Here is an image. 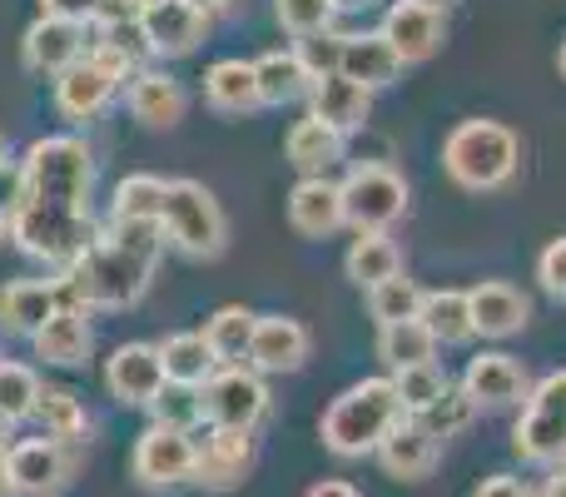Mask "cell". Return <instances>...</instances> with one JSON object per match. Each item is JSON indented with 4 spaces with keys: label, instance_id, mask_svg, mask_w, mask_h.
Returning a JSON list of instances; mask_svg holds the SVG:
<instances>
[{
    "label": "cell",
    "instance_id": "cell-1",
    "mask_svg": "<svg viewBox=\"0 0 566 497\" xmlns=\"http://www.w3.org/2000/svg\"><path fill=\"white\" fill-rule=\"evenodd\" d=\"M402 418H408V413H402L392 379H363L328 403L318 433H323V448L328 453H338V458H363V453H378V443L388 438Z\"/></svg>",
    "mask_w": 566,
    "mask_h": 497
},
{
    "label": "cell",
    "instance_id": "cell-2",
    "mask_svg": "<svg viewBox=\"0 0 566 497\" xmlns=\"http://www.w3.org/2000/svg\"><path fill=\"white\" fill-rule=\"evenodd\" d=\"M149 273L155 263L135 259L129 249H119L109 235H95V245L80 253L75 269H65L60 279V293L65 303H80V309H129V303L145 299Z\"/></svg>",
    "mask_w": 566,
    "mask_h": 497
},
{
    "label": "cell",
    "instance_id": "cell-3",
    "mask_svg": "<svg viewBox=\"0 0 566 497\" xmlns=\"http://www.w3.org/2000/svg\"><path fill=\"white\" fill-rule=\"evenodd\" d=\"M522 165V139L497 120H462L442 145V169L452 185L472 189V195H492V189L512 185Z\"/></svg>",
    "mask_w": 566,
    "mask_h": 497
},
{
    "label": "cell",
    "instance_id": "cell-4",
    "mask_svg": "<svg viewBox=\"0 0 566 497\" xmlns=\"http://www.w3.org/2000/svg\"><path fill=\"white\" fill-rule=\"evenodd\" d=\"M25 199L55 209L90 215V189H95V155L80 135H45L25 149Z\"/></svg>",
    "mask_w": 566,
    "mask_h": 497
},
{
    "label": "cell",
    "instance_id": "cell-5",
    "mask_svg": "<svg viewBox=\"0 0 566 497\" xmlns=\"http://www.w3.org/2000/svg\"><path fill=\"white\" fill-rule=\"evenodd\" d=\"M10 239H15L20 253H30V259L55 263V269H75L80 253L95 245V229H90V215L25 199V205L10 215Z\"/></svg>",
    "mask_w": 566,
    "mask_h": 497
},
{
    "label": "cell",
    "instance_id": "cell-6",
    "mask_svg": "<svg viewBox=\"0 0 566 497\" xmlns=\"http://www.w3.org/2000/svg\"><path fill=\"white\" fill-rule=\"evenodd\" d=\"M159 225H165V245H175L189 259H219L229 245L224 209H219V199L199 179H169V199Z\"/></svg>",
    "mask_w": 566,
    "mask_h": 497
},
{
    "label": "cell",
    "instance_id": "cell-7",
    "mask_svg": "<svg viewBox=\"0 0 566 497\" xmlns=\"http://www.w3.org/2000/svg\"><path fill=\"white\" fill-rule=\"evenodd\" d=\"M512 448L532 468H562L566 463V369L532 383L522 418L512 428Z\"/></svg>",
    "mask_w": 566,
    "mask_h": 497
},
{
    "label": "cell",
    "instance_id": "cell-8",
    "mask_svg": "<svg viewBox=\"0 0 566 497\" xmlns=\"http://www.w3.org/2000/svg\"><path fill=\"white\" fill-rule=\"evenodd\" d=\"M338 189H343V225H353L358 235H388L408 215V185L388 165H353Z\"/></svg>",
    "mask_w": 566,
    "mask_h": 497
},
{
    "label": "cell",
    "instance_id": "cell-9",
    "mask_svg": "<svg viewBox=\"0 0 566 497\" xmlns=\"http://www.w3.org/2000/svg\"><path fill=\"white\" fill-rule=\"evenodd\" d=\"M129 75H135V70H129L115 50L90 45L85 60H75L65 75H55V110L65 120H75V125L80 120H95L99 110L115 100V90L125 85Z\"/></svg>",
    "mask_w": 566,
    "mask_h": 497
},
{
    "label": "cell",
    "instance_id": "cell-10",
    "mask_svg": "<svg viewBox=\"0 0 566 497\" xmlns=\"http://www.w3.org/2000/svg\"><path fill=\"white\" fill-rule=\"evenodd\" d=\"M205 403V423L209 428H234V433H254L259 418L269 413V389L264 373L244 369V363H224L214 379L199 389Z\"/></svg>",
    "mask_w": 566,
    "mask_h": 497
},
{
    "label": "cell",
    "instance_id": "cell-11",
    "mask_svg": "<svg viewBox=\"0 0 566 497\" xmlns=\"http://www.w3.org/2000/svg\"><path fill=\"white\" fill-rule=\"evenodd\" d=\"M129 473H135L145 488H179V483H195V433L149 423V428L139 433L135 453H129Z\"/></svg>",
    "mask_w": 566,
    "mask_h": 497
},
{
    "label": "cell",
    "instance_id": "cell-12",
    "mask_svg": "<svg viewBox=\"0 0 566 497\" xmlns=\"http://www.w3.org/2000/svg\"><path fill=\"white\" fill-rule=\"evenodd\" d=\"M105 389L125 408H149L165 393V363L155 343H119L105 363Z\"/></svg>",
    "mask_w": 566,
    "mask_h": 497
},
{
    "label": "cell",
    "instance_id": "cell-13",
    "mask_svg": "<svg viewBox=\"0 0 566 497\" xmlns=\"http://www.w3.org/2000/svg\"><path fill=\"white\" fill-rule=\"evenodd\" d=\"M6 458H10V488L20 497H55L70 483V473H75L65 443H55V438L10 443Z\"/></svg>",
    "mask_w": 566,
    "mask_h": 497
},
{
    "label": "cell",
    "instance_id": "cell-14",
    "mask_svg": "<svg viewBox=\"0 0 566 497\" xmlns=\"http://www.w3.org/2000/svg\"><path fill=\"white\" fill-rule=\"evenodd\" d=\"M20 55L35 75H65L75 60H85V20L40 15L20 40Z\"/></svg>",
    "mask_w": 566,
    "mask_h": 497
},
{
    "label": "cell",
    "instance_id": "cell-15",
    "mask_svg": "<svg viewBox=\"0 0 566 497\" xmlns=\"http://www.w3.org/2000/svg\"><path fill=\"white\" fill-rule=\"evenodd\" d=\"M308 329L289 313H259L249 339V369L254 373H298L308 363Z\"/></svg>",
    "mask_w": 566,
    "mask_h": 497
},
{
    "label": "cell",
    "instance_id": "cell-16",
    "mask_svg": "<svg viewBox=\"0 0 566 497\" xmlns=\"http://www.w3.org/2000/svg\"><path fill=\"white\" fill-rule=\"evenodd\" d=\"M139 25H145L149 50H155V55H165V60L195 55L199 40L209 35V15H205V10H195L189 0H155V6H145Z\"/></svg>",
    "mask_w": 566,
    "mask_h": 497
},
{
    "label": "cell",
    "instance_id": "cell-17",
    "mask_svg": "<svg viewBox=\"0 0 566 497\" xmlns=\"http://www.w3.org/2000/svg\"><path fill=\"white\" fill-rule=\"evenodd\" d=\"M249 468H254V433L209 428L195 443V483H205V488H239Z\"/></svg>",
    "mask_w": 566,
    "mask_h": 497
},
{
    "label": "cell",
    "instance_id": "cell-18",
    "mask_svg": "<svg viewBox=\"0 0 566 497\" xmlns=\"http://www.w3.org/2000/svg\"><path fill=\"white\" fill-rule=\"evenodd\" d=\"M462 389L478 408H512V403H527L532 373L512 353H478L462 373Z\"/></svg>",
    "mask_w": 566,
    "mask_h": 497
},
{
    "label": "cell",
    "instance_id": "cell-19",
    "mask_svg": "<svg viewBox=\"0 0 566 497\" xmlns=\"http://www.w3.org/2000/svg\"><path fill=\"white\" fill-rule=\"evenodd\" d=\"M378 30H382V40L398 50L402 65H422V60H432L442 50V35H448V25H442L438 10H422V6H412V0L388 6V15H382Z\"/></svg>",
    "mask_w": 566,
    "mask_h": 497
},
{
    "label": "cell",
    "instance_id": "cell-20",
    "mask_svg": "<svg viewBox=\"0 0 566 497\" xmlns=\"http://www.w3.org/2000/svg\"><path fill=\"white\" fill-rule=\"evenodd\" d=\"M125 100H129V115L149 130H175L189 110L185 85H179L175 75H165V70H135Z\"/></svg>",
    "mask_w": 566,
    "mask_h": 497
},
{
    "label": "cell",
    "instance_id": "cell-21",
    "mask_svg": "<svg viewBox=\"0 0 566 497\" xmlns=\"http://www.w3.org/2000/svg\"><path fill=\"white\" fill-rule=\"evenodd\" d=\"M60 303H65L60 279H15L0 289V329L20 333V339H35Z\"/></svg>",
    "mask_w": 566,
    "mask_h": 497
},
{
    "label": "cell",
    "instance_id": "cell-22",
    "mask_svg": "<svg viewBox=\"0 0 566 497\" xmlns=\"http://www.w3.org/2000/svg\"><path fill=\"white\" fill-rule=\"evenodd\" d=\"M442 458V443L422 428L418 418H402L388 438L378 443V463L388 468V478H402V483H422Z\"/></svg>",
    "mask_w": 566,
    "mask_h": 497
},
{
    "label": "cell",
    "instance_id": "cell-23",
    "mask_svg": "<svg viewBox=\"0 0 566 497\" xmlns=\"http://www.w3.org/2000/svg\"><path fill=\"white\" fill-rule=\"evenodd\" d=\"M30 343H35V359L75 369V363H85L90 349H95V329H90V313L80 309V303H60Z\"/></svg>",
    "mask_w": 566,
    "mask_h": 497
},
{
    "label": "cell",
    "instance_id": "cell-24",
    "mask_svg": "<svg viewBox=\"0 0 566 497\" xmlns=\"http://www.w3.org/2000/svg\"><path fill=\"white\" fill-rule=\"evenodd\" d=\"M308 115L323 120L328 130H338V135H353V130H363V125H368V115H373V90L353 85L348 75L313 80V90H308Z\"/></svg>",
    "mask_w": 566,
    "mask_h": 497
},
{
    "label": "cell",
    "instance_id": "cell-25",
    "mask_svg": "<svg viewBox=\"0 0 566 497\" xmlns=\"http://www.w3.org/2000/svg\"><path fill=\"white\" fill-rule=\"evenodd\" d=\"M289 225L298 229L303 239H328L343 229V189L323 179H298L289 189Z\"/></svg>",
    "mask_w": 566,
    "mask_h": 497
},
{
    "label": "cell",
    "instance_id": "cell-26",
    "mask_svg": "<svg viewBox=\"0 0 566 497\" xmlns=\"http://www.w3.org/2000/svg\"><path fill=\"white\" fill-rule=\"evenodd\" d=\"M468 303H472V329H478L482 339H512V333H522L532 319L527 293L512 289V283H497V279L468 289Z\"/></svg>",
    "mask_w": 566,
    "mask_h": 497
},
{
    "label": "cell",
    "instance_id": "cell-27",
    "mask_svg": "<svg viewBox=\"0 0 566 497\" xmlns=\"http://www.w3.org/2000/svg\"><path fill=\"white\" fill-rule=\"evenodd\" d=\"M338 75H348L363 90H388L402 75L398 50L382 40V30H358V35H343V65Z\"/></svg>",
    "mask_w": 566,
    "mask_h": 497
},
{
    "label": "cell",
    "instance_id": "cell-28",
    "mask_svg": "<svg viewBox=\"0 0 566 497\" xmlns=\"http://www.w3.org/2000/svg\"><path fill=\"white\" fill-rule=\"evenodd\" d=\"M283 155H289L293 169H303V179H323L333 165L343 159V135L328 130L323 120H293L289 139H283Z\"/></svg>",
    "mask_w": 566,
    "mask_h": 497
},
{
    "label": "cell",
    "instance_id": "cell-29",
    "mask_svg": "<svg viewBox=\"0 0 566 497\" xmlns=\"http://www.w3.org/2000/svg\"><path fill=\"white\" fill-rule=\"evenodd\" d=\"M159 363H165V383H179V389H205V383L224 369L205 333H169V339L159 343Z\"/></svg>",
    "mask_w": 566,
    "mask_h": 497
},
{
    "label": "cell",
    "instance_id": "cell-30",
    "mask_svg": "<svg viewBox=\"0 0 566 497\" xmlns=\"http://www.w3.org/2000/svg\"><path fill=\"white\" fill-rule=\"evenodd\" d=\"M205 100L219 110V115H249L259 110V75L254 60H214L205 75Z\"/></svg>",
    "mask_w": 566,
    "mask_h": 497
},
{
    "label": "cell",
    "instance_id": "cell-31",
    "mask_svg": "<svg viewBox=\"0 0 566 497\" xmlns=\"http://www.w3.org/2000/svg\"><path fill=\"white\" fill-rule=\"evenodd\" d=\"M343 273H348L358 289H378V283L398 279L402 273V249L388 235H358L343 253Z\"/></svg>",
    "mask_w": 566,
    "mask_h": 497
},
{
    "label": "cell",
    "instance_id": "cell-32",
    "mask_svg": "<svg viewBox=\"0 0 566 497\" xmlns=\"http://www.w3.org/2000/svg\"><path fill=\"white\" fill-rule=\"evenodd\" d=\"M418 319L438 343H468L478 333L472 329V303L462 289H422Z\"/></svg>",
    "mask_w": 566,
    "mask_h": 497
},
{
    "label": "cell",
    "instance_id": "cell-33",
    "mask_svg": "<svg viewBox=\"0 0 566 497\" xmlns=\"http://www.w3.org/2000/svg\"><path fill=\"white\" fill-rule=\"evenodd\" d=\"M378 359L388 363V373L422 369V363L438 359V339L422 329V319L388 323V329H378Z\"/></svg>",
    "mask_w": 566,
    "mask_h": 497
},
{
    "label": "cell",
    "instance_id": "cell-34",
    "mask_svg": "<svg viewBox=\"0 0 566 497\" xmlns=\"http://www.w3.org/2000/svg\"><path fill=\"white\" fill-rule=\"evenodd\" d=\"M30 418L40 423V438H55V443H65V448L70 443H85V433H90L85 403H80L70 389H45Z\"/></svg>",
    "mask_w": 566,
    "mask_h": 497
},
{
    "label": "cell",
    "instance_id": "cell-35",
    "mask_svg": "<svg viewBox=\"0 0 566 497\" xmlns=\"http://www.w3.org/2000/svg\"><path fill=\"white\" fill-rule=\"evenodd\" d=\"M254 75H259V100H264V105H293V100H303L313 90V80L303 75L293 50H269V55H259Z\"/></svg>",
    "mask_w": 566,
    "mask_h": 497
},
{
    "label": "cell",
    "instance_id": "cell-36",
    "mask_svg": "<svg viewBox=\"0 0 566 497\" xmlns=\"http://www.w3.org/2000/svg\"><path fill=\"white\" fill-rule=\"evenodd\" d=\"M169 179L159 175H125L115 185V205H109V225H129V219H165Z\"/></svg>",
    "mask_w": 566,
    "mask_h": 497
},
{
    "label": "cell",
    "instance_id": "cell-37",
    "mask_svg": "<svg viewBox=\"0 0 566 497\" xmlns=\"http://www.w3.org/2000/svg\"><path fill=\"white\" fill-rule=\"evenodd\" d=\"M254 323H259L254 309H244V303H224V309H219L214 319L205 323V339H209V349H214V359H219V363L249 359V339H254Z\"/></svg>",
    "mask_w": 566,
    "mask_h": 497
},
{
    "label": "cell",
    "instance_id": "cell-38",
    "mask_svg": "<svg viewBox=\"0 0 566 497\" xmlns=\"http://www.w3.org/2000/svg\"><path fill=\"white\" fill-rule=\"evenodd\" d=\"M392 389H398V403L408 418H422V413L432 408V403L448 393V373L438 369V363H422V369H402V373H388Z\"/></svg>",
    "mask_w": 566,
    "mask_h": 497
},
{
    "label": "cell",
    "instance_id": "cell-39",
    "mask_svg": "<svg viewBox=\"0 0 566 497\" xmlns=\"http://www.w3.org/2000/svg\"><path fill=\"white\" fill-rule=\"evenodd\" d=\"M418 309H422V289L408 279V273H398V279L368 289V313H373V323H378V329L402 323V319H418Z\"/></svg>",
    "mask_w": 566,
    "mask_h": 497
},
{
    "label": "cell",
    "instance_id": "cell-40",
    "mask_svg": "<svg viewBox=\"0 0 566 497\" xmlns=\"http://www.w3.org/2000/svg\"><path fill=\"white\" fill-rule=\"evenodd\" d=\"M40 393H45V389H40L35 369L0 359V413H6L10 423L30 418V413H35V403H40Z\"/></svg>",
    "mask_w": 566,
    "mask_h": 497
},
{
    "label": "cell",
    "instance_id": "cell-41",
    "mask_svg": "<svg viewBox=\"0 0 566 497\" xmlns=\"http://www.w3.org/2000/svg\"><path fill=\"white\" fill-rule=\"evenodd\" d=\"M472 418H478V403L468 398V389H462V383H448V393H442V398L432 403V408L422 413L418 423L442 443V438H458V433L468 428Z\"/></svg>",
    "mask_w": 566,
    "mask_h": 497
},
{
    "label": "cell",
    "instance_id": "cell-42",
    "mask_svg": "<svg viewBox=\"0 0 566 497\" xmlns=\"http://www.w3.org/2000/svg\"><path fill=\"white\" fill-rule=\"evenodd\" d=\"M159 428H179V433H195L205 423V403H199V389H179V383H165L155 403H149Z\"/></svg>",
    "mask_w": 566,
    "mask_h": 497
},
{
    "label": "cell",
    "instance_id": "cell-43",
    "mask_svg": "<svg viewBox=\"0 0 566 497\" xmlns=\"http://www.w3.org/2000/svg\"><path fill=\"white\" fill-rule=\"evenodd\" d=\"M274 15L289 35H323L333 30V15H338V0H274Z\"/></svg>",
    "mask_w": 566,
    "mask_h": 497
},
{
    "label": "cell",
    "instance_id": "cell-44",
    "mask_svg": "<svg viewBox=\"0 0 566 497\" xmlns=\"http://www.w3.org/2000/svg\"><path fill=\"white\" fill-rule=\"evenodd\" d=\"M293 55H298V65H303L308 80H328V75H338V65H343V35L338 30L303 35L298 45H293Z\"/></svg>",
    "mask_w": 566,
    "mask_h": 497
},
{
    "label": "cell",
    "instance_id": "cell-45",
    "mask_svg": "<svg viewBox=\"0 0 566 497\" xmlns=\"http://www.w3.org/2000/svg\"><path fill=\"white\" fill-rule=\"evenodd\" d=\"M109 239H115L119 249H129L135 259L155 263L159 249H165V225H159V219H129V225H109Z\"/></svg>",
    "mask_w": 566,
    "mask_h": 497
},
{
    "label": "cell",
    "instance_id": "cell-46",
    "mask_svg": "<svg viewBox=\"0 0 566 497\" xmlns=\"http://www.w3.org/2000/svg\"><path fill=\"white\" fill-rule=\"evenodd\" d=\"M537 279H542V289H547L552 299L566 303V235L552 239V245L537 253Z\"/></svg>",
    "mask_w": 566,
    "mask_h": 497
},
{
    "label": "cell",
    "instance_id": "cell-47",
    "mask_svg": "<svg viewBox=\"0 0 566 497\" xmlns=\"http://www.w3.org/2000/svg\"><path fill=\"white\" fill-rule=\"evenodd\" d=\"M139 15H145V6H139V0H95V15H90V25H95V30L135 25Z\"/></svg>",
    "mask_w": 566,
    "mask_h": 497
},
{
    "label": "cell",
    "instance_id": "cell-48",
    "mask_svg": "<svg viewBox=\"0 0 566 497\" xmlns=\"http://www.w3.org/2000/svg\"><path fill=\"white\" fill-rule=\"evenodd\" d=\"M25 205V165H0V215H15V209Z\"/></svg>",
    "mask_w": 566,
    "mask_h": 497
},
{
    "label": "cell",
    "instance_id": "cell-49",
    "mask_svg": "<svg viewBox=\"0 0 566 497\" xmlns=\"http://www.w3.org/2000/svg\"><path fill=\"white\" fill-rule=\"evenodd\" d=\"M472 497H532V488L522 478H512V473H492Z\"/></svg>",
    "mask_w": 566,
    "mask_h": 497
},
{
    "label": "cell",
    "instance_id": "cell-50",
    "mask_svg": "<svg viewBox=\"0 0 566 497\" xmlns=\"http://www.w3.org/2000/svg\"><path fill=\"white\" fill-rule=\"evenodd\" d=\"M40 15H65V20H90L95 0H40Z\"/></svg>",
    "mask_w": 566,
    "mask_h": 497
},
{
    "label": "cell",
    "instance_id": "cell-51",
    "mask_svg": "<svg viewBox=\"0 0 566 497\" xmlns=\"http://www.w3.org/2000/svg\"><path fill=\"white\" fill-rule=\"evenodd\" d=\"M303 497H358V488H353V483H343V478H323V483H313Z\"/></svg>",
    "mask_w": 566,
    "mask_h": 497
},
{
    "label": "cell",
    "instance_id": "cell-52",
    "mask_svg": "<svg viewBox=\"0 0 566 497\" xmlns=\"http://www.w3.org/2000/svg\"><path fill=\"white\" fill-rule=\"evenodd\" d=\"M542 497H566V463H562V468L547 478V488H542Z\"/></svg>",
    "mask_w": 566,
    "mask_h": 497
},
{
    "label": "cell",
    "instance_id": "cell-53",
    "mask_svg": "<svg viewBox=\"0 0 566 497\" xmlns=\"http://www.w3.org/2000/svg\"><path fill=\"white\" fill-rule=\"evenodd\" d=\"M15 488H10V458H6V448H0V497H10Z\"/></svg>",
    "mask_w": 566,
    "mask_h": 497
},
{
    "label": "cell",
    "instance_id": "cell-54",
    "mask_svg": "<svg viewBox=\"0 0 566 497\" xmlns=\"http://www.w3.org/2000/svg\"><path fill=\"white\" fill-rule=\"evenodd\" d=\"M189 6H195V10H205V15H214V10H224L229 0H189Z\"/></svg>",
    "mask_w": 566,
    "mask_h": 497
},
{
    "label": "cell",
    "instance_id": "cell-55",
    "mask_svg": "<svg viewBox=\"0 0 566 497\" xmlns=\"http://www.w3.org/2000/svg\"><path fill=\"white\" fill-rule=\"evenodd\" d=\"M412 6H422V10H438V15H442V10H448L452 0H412Z\"/></svg>",
    "mask_w": 566,
    "mask_h": 497
},
{
    "label": "cell",
    "instance_id": "cell-56",
    "mask_svg": "<svg viewBox=\"0 0 566 497\" xmlns=\"http://www.w3.org/2000/svg\"><path fill=\"white\" fill-rule=\"evenodd\" d=\"M0 448H10V418L0 413Z\"/></svg>",
    "mask_w": 566,
    "mask_h": 497
},
{
    "label": "cell",
    "instance_id": "cell-57",
    "mask_svg": "<svg viewBox=\"0 0 566 497\" xmlns=\"http://www.w3.org/2000/svg\"><path fill=\"white\" fill-rule=\"evenodd\" d=\"M6 239H10V219L0 215V245H6Z\"/></svg>",
    "mask_w": 566,
    "mask_h": 497
},
{
    "label": "cell",
    "instance_id": "cell-58",
    "mask_svg": "<svg viewBox=\"0 0 566 497\" xmlns=\"http://www.w3.org/2000/svg\"><path fill=\"white\" fill-rule=\"evenodd\" d=\"M6 159H10V145H6V135H0V165H6Z\"/></svg>",
    "mask_w": 566,
    "mask_h": 497
},
{
    "label": "cell",
    "instance_id": "cell-59",
    "mask_svg": "<svg viewBox=\"0 0 566 497\" xmlns=\"http://www.w3.org/2000/svg\"><path fill=\"white\" fill-rule=\"evenodd\" d=\"M557 65H562V80H566V40H562V55H557Z\"/></svg>",
    "mask_w": 566,
    "mask_h": 497
},
{
    "label": "cell",
    "instance_id": "cell-60",
    "mask_svg": "<svg viewBox=\"0 0 566 497\" xmlns=\"http://www.w3.org/2000/svg\"><path fill=\"white\" fill-rule=\"evenodd\" d=\"M139 6H155V0H139Z\"/></svg>",
    "mask_w": 566,
    "mask_h": 497
},
{
    "label": "cell",
    "instance_id": "cell-61",
    "mask_svg": "<svg viewBox=\"0 0 566 497\" xmlns=\"http://www.w3.org/2000/svg\"><path fill=\"white\" fill-rule=\"evenodd\" d=\"M338 6H353V0H338Z\"/></svg>",
    "mask_w": 566,
    "mask_h": 497
}]
</instances>
